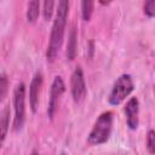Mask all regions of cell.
Returning a JSON list of instances; mask_svg holds the SVG:
<instances>
[{"mask_svg":"<svg viewBox=\"0 0 155 155\" xmlns=\"http://www.w3.org/2000/svg\"><path fill=\"white\" fill-rule=\"evenodd\" d=\"M68 11H69V1L61 0L58 2V8H57V12H56L54 22L52 24L50 42H48L47 51H46V57L50 62L56 59V57H57V54H58V52L62 47L65 24H67Z\"/></svg>","mask_w":155,"mask_h":155,"instance_id":"6da1fadb","label":"cell"},{"mask_svg":"<svg viewBox=\"0 0 155 155\" xmlns=\"http://www.w3.org/2000/svg\"><path fill=\"white\" fill-rule=\"evenodd\" d=\"M113 119L111 111H104L98 116L87 138L91 145H101L109 139L113 130Z\"/></svg>","mask_w":155,"mask_h":155,"instance_id":"7a4b0ae2","label":"cell"},{"mask_svg":"<svg viewBox=\"0 0 155 155\" xmlns=\"http://www.w3.org/2000/svg\"><path fill=\"white\" fill-rule=\"evenodd\" d=\"M133 81L131 75L128 74H122L120 75L116 81L113 85V88L108 96V102L111 105H119L130 93L133 91Z\"/></svg>","mask_w":155,"mask_h":155,"instance_id":"3957f363","label":"cell"},{"mask_svg":"<svg viewBox=\"0 0 155 155\" xmlns=\"http://www.w3.org/2000/svg\"><path fill=\"white\" fill-rule=\"evenodd\" d=\"M13 107H15V119L13 130L18 131L22 128L25 119V85L19 82L16 85L13 91Z\"/></svg>","mask_w":155,"mask_h":155,"instance_id":"277c9868","label":"cell"},{"mask_svg":"<svg viewBox=\"0 0 155 155\" xmlns=\"http://www.w3.org/2000/svg\"><path fill=\"white\" fill-rule=\"evenodd\" d=\"M70 90H71V96L75 103H80L84 101L86 96V84H85V78H84L81 67H76L71 74Z\"/></svg>","mask_w":155,"mask_h":155,"instance_id":"5b68a950","label":"cell"},{"mask_svg":"<svg viewBox=\"0 0 155 155\" xmlns=\"http://www.w3.org/2000/svg\"><path fill=\"white\" fill-rule=\"evenodd\" d=\"M65 90V85L64 81L61 76H56L52 86H51V91H50V99H48V107H47V115L50 119H53L54 113L57 111L58 108V102L61 96L63 94Z\"/></svg>","mask_w":155,"mask_h":155,"instance_id":"8992f818","label":"cell"},{"mask_svg":"<svg viewBox=\"0 0 155 155\" xmlns=\"http://www.w3.org/2000/svg\"><path fill=\"white\" fill-rule=\"evenodd\" d=\"M125 115H126V124L130 130H136L139 124V102L137 97H132L127 101L125 108H124Z\"/></svg>","mask_w":155,"mask_h":155,"instance_id":"52a82bcc","label":"cell"},{"mask_svg":"<svg viewBox=\"0 0 155 155\" xmlns=\"http://www.w3.org/2000/svg\"><path fill=\"white\" fill-rule=\"evenodd\" d=\"M42 87V75L41 73H36L30 82L29 87V103L33 113H36L38 105H39V96Z\"/></svg>","mask_w":155,"mask_h":155,"instance_id":"ba28073f","label":"cell"},{"mask_svg":"<svg viewBox=\"0 0 155 155\" xmlns=\"http://www.w3.org/2000/svg\"><path fill=\"white\" fill-rule=\"evenodd\" d=\"M76 38H78L76 29L73 25L71 29H70V33H69V39H68V45H67V57L70 61H73L75 58V56H76V46H78Z\"/></svg>","mask_w":155,"mask_h":155,"instance_id":"9c48e42d","label":"cell"},{"mask_svg":"<svg viewBox=\"0 0 155 155\" xmlns=\"http://www.w3.org/2000/svg\"><path fill=\"white\" fill-rule=\"evenodd\" d=\"M39 12H40V2L36 0L29 1L28 7H27V21L29 23L36 22L38 17H39Z\"/></svg>","mask_w":155,"mask_h":155,"instance_id":"30bf717a","label":"cell"},{"mask_svg":"<svg viewBox=\"0 0 155 155\" xmlns=\"http://www.w3.org/2000/svg\"><path fill=\"white\" fill-rule=\"evenodd\" d=\"M8 121H10V109L8 107H4L1 110V117H0V126H1V142L5 140L7 130H8Z\"/></svg>","mask_w":155,"mask_h":155,"instance_id":"8fae6325","label":"cell"},{"mask_svg":"<svg viewBox=\"0 0 155 155\" xmlns=\"http://www.w3.org/2000/svg\"><path fill=\"white\" fill-rule=\"evenodd\" d=\"M93 5L94 2L91 0H84L81 2V12H82V18L85 21H90L92 12H93Z\"/></svg>","mask_w":155,"mask_h":155,"instance_id":"7c38bea8","label":"cell"},{"mask_svg":"<svg viewBox=\"0 0 155 155\" xmlns=\"http://www.w3.org/2000/svg\"><path fill=\"white\" fill-rule=\"evenodd\" d=\"M145 145L147 150L149 154L155 155V130H149L147 133V139H145Z\"/></svg>","mask_w":155,"mask_h":155,"instance_id":"4fadbf2b","label":"cell"},{"mask_svg":"<svg viewBox=\"0 0 155 155\" xmlns=\"http://www.w3.org/2000/svg\"><path fill=\"white\" fill-rule=\"evenodd\" d=\"M53 6H54V1H52V0H46L44 2V18L46 21L51 19L52 12H53Z\"/></svg>","mask_w":155,"mask_h":155,"instance_id":"5bb4252c","label":"cell"},{"mask_svg":"<svg viewBox=\"0 0 155 155\" xmlns=\"http://www.w3.org/2000/svg\"><path fill=\"white\" fill-rule=\"evenodd\" d=\"M143 10H144V13L148 17H155V0L145 1L144 6H143Z\"/></svg>","mask_w":155,"mask_h":155,"instance_id":"9a60e30c","label":"cell"},{"mask_svg":"<svg viewBox=\"0 0 155 155\" xmlns=\"http://www.w3.org/2000/svg\"><path fill=\"white\" fill-rule=\"evenodd\" d=\"M6 92H7V78L2 73L1 74V78H0V97H1V99L5 98Z\"/></svg>","mask_w":155,"mask_h":155,"instance_id":"2e32d148","label":"cell"},{"mask_svg":"<svg viewBox=\"0 0 155 155\" xmlns=\"http://www.w3.org/2000/svg\"><path fill=\"white\" fill-rule=\"evenodd\" d=\"M31 155H39V154H38L36 151H33V153H31Z\"/></svg>","mask_w":155,"mask_h":155,"instance_id":"e0dca14e","label":"cell"},{"mask_svg":"<svg viewBox=\"0 0 155 155\" xmlns=\"http://www.w3.org/2000/svg\"><path fill=\"white\" fill-rule=\"evenodd\" d=\"M59 155H65V154H59Z\"/></svg>","mask_w":155,"mask_h":155,"instance_id":"ac0fdd59","label":"cell"}]
</instances>
